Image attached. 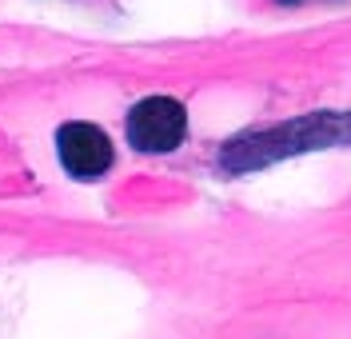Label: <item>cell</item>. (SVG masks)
<instances>
[{
	"label": "cell",
	"instance_id": "6da1fadb",
	"mask_svg": "<svg viewBox=\"0 0 351 339\" xmlns=\"http://www.w3.org/2000/svg\"><path fill=\"white\" fill-rule=\"evenodd\" d=\"M351 144V112H304L295 120H284L276 128H256L223 144L219 168L228 176L260 172L280 160L304 156V152H324V148H348Z\"/></svg>",
	"mask_w": 351,
	"mask_h": 339
},
{
	"label": "cell",
	"instance_id": "7a4b0ae2",
	"mask_svg": "<svg viewBox=\"0 0 351 339\" xmlns=\"http://www.w3.org/2000/svg\"><path fill=\"white\" fill-rule=\"evenodd\" d=\"M124 132H128V144L136 152L164 156V152H176L184 144V136H188V112L172 96H148V100H140L128 112Z\"/></svg>",
	"mask_w": 351,
	"mask_h": 339
},
{
	"label": "cell",
	"instance_id": "3957f363",
	"mask_svg": "<svg viewBox=\"0 0 351 339\" xmlns=\"http://www.w3.org/2000/svg\"><path fill=\"white\" fill-rule=\"evenodd\" d=\"M56 156L64 164L68 176L76 180H100L112 168V140L104 128L88 124V120H68L56 132Z\"/></svg>",
	"mask_w": 351,
	"mask_h": 339
}]
</instances>
